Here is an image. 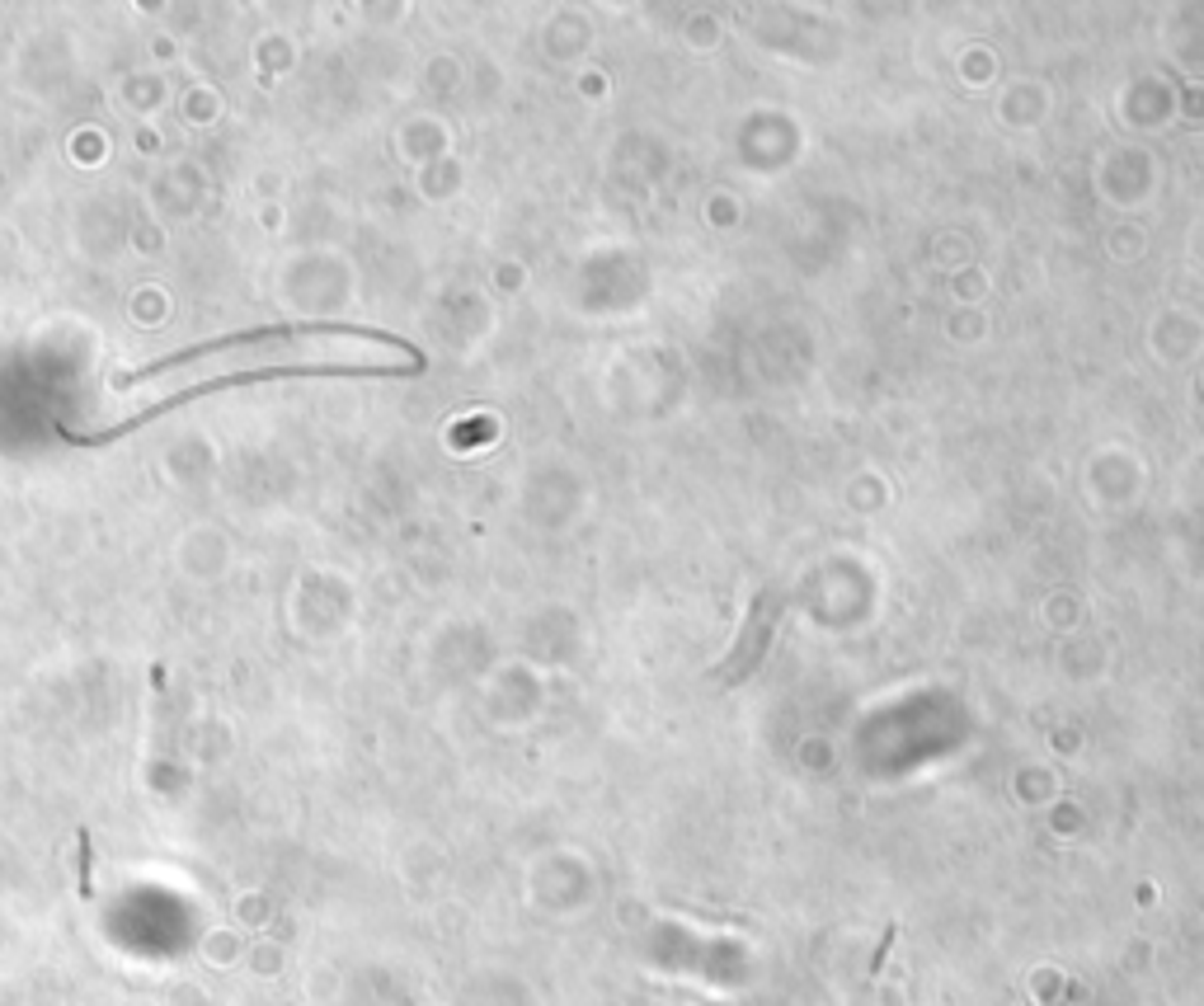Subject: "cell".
I'll return each instance as SVG.
<instances>
[{
	"mask_svg": "<svg viewBox=\"0 0 1204 1006\" xmlns=\"http://www.w3.org/2000/svg\"><path fill=\"white\" fill-rule=\"evenodd\" d=\"M76 847H80V898H89L95 894V885H89V832H80Z\"/></svg>",
	"mask_w": 1204,
	"mask_h": 1006,
	"instance_id": "obj_4",
	"label": "cell"
},
{
	"mask_svg": "<svg viewBox=\"0 0 1204 1006\" xmlns=\"http://www.w3.org/2000/svg\"><path fill=\"white\" fill-rule=\"evenodd\" d=\"M767 611H772V593H762L758 602H753V611H748V626H744V640H739V649L729 654V664H725V682H739V677H748L753 668H758V659L767 654V640H772V631H777V617L767 621Z\"/></svg>",
	"mask_w": 1204,
	"mask_h": 1006,
	"instance_id": "obj_3",
	"label": "cell"
},
{
	"mask_svg": "<svg viewBox=\"0 0 1204 1006\" xmlns=\"http://www.w3.org/2000/svg\"><path fill=\"white\" fill-rule=\"evenodd\" d=\"M396 372L410 376V372H419V367H410V363H259V367H246V372H222V376H208V381H198V386L170 390L165 400H151L146 410L133 414V419L109 423V429H100V433H76V429H67V423H57V433H62L67 443L100 447V443H113V438H127V433H137L142 423L160 419V414L175 410V405H189V400L217 396V390H240V386H259V381H283V376H396Z\"/></svg>",
	"mask_w": 1204,
	"mask_h": 1006,
	"instance_id": "obj_2",
	"label": "cell"
},
{
	"mask_svg": "<svg viewBox=\"0 0 1204 1006\" xmlns=\"http://www.w3.org/2000/svg\"><path fill=\"white\" fill-rule=\"evenodd\" d=\"M325 343V339H353V343H377L386 353H396L401 363L419 367L424 372V353L414 348L410 339L401 334H386V330H363V325H259V330L246 334H226V339H202L193 348H179L170 358H156L146 367H133V372H118L113 376V390H127V386H142V381H160L170 372H184V367H198L208 358H231V353H246V348H283V343Z\"/></svg>",
	"mask_w": 1204,
	"mask_h": 1006,
	"instance_id": "obj_1",
	"label": "cell"
}]
</instances>
